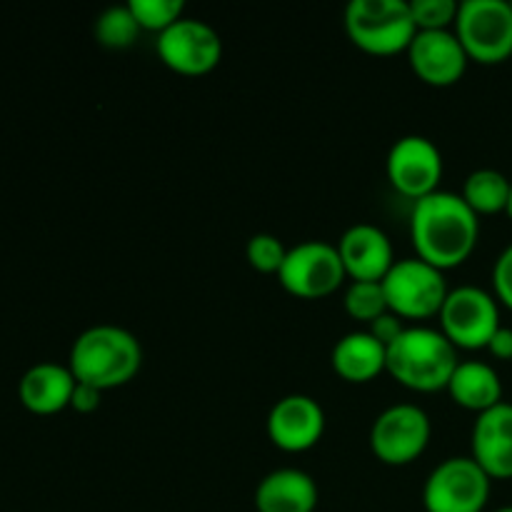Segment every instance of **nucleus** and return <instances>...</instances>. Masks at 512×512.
I'll list each match as a JSON object with an SVG mask.
<instances>
[{
	"label": "nucleus",
	"mask_w": 512,
	"mask_h": 512,
	"mask_svg": "<svg viewBox=\"0 0 512 512\" xmlns=\"http://www.w3.org/2000/svg\"><path fill=\"white\" fill-rule=\"evenodd\" d=\"M488 353L498 360H512V328L500 325L498 333L488 343Z\"/></svg>",
	"instance_id": "30"
},
{
	"label": "nucleus",
	"mask_w": 512,
	"mask_h": 512,
	"mask_svg": "<svg viewBox=\"0 0 512 512\" xmlns=\"http://www.w3.org/2000/svg\"><path fill=\"white\" fill-rule=\"evenodd\" d=\"M338 253L350 280L383 283V278L395 265L393 243H390L388 233L373 223L350 225L343 238L338 240Z\"/></svg>",
	"instance_id": "15"
},
{
	"label": "nucleus",
	"mask_w": 512,
	"mask_h": 512,
	"mask_svg": "<svg viewBox=\"0 0 512 512\" xmlns=\"http://www.w3.org/2000/svg\"><path fill=\"white\" fill-rule=\"evenodd\" d=\"M490 485V475L470 455L445 458L425 478V512H483L490 500Z\"/></svg>",
	"instance_id": "8"
},
{
	"label": "nucleus",
	"mask_w": 512,
	"mask_h": 512,
	"mask_svg": "<svg viewBox=\"0 0 512 512\" xmlns=\"http://www.w3.org/2000/svg\"><path fill=\"white\" fill-rule=\"evenodd\" d=\"M350 43L370 55L408 53L415 28L408 0H353L345 8Z\"/></svg>",
	"instance_id": "4"
},
{
	"label": "nucleus",
	"mask_w": 512,
	"mask_h": 512,
	"mask_svg": "<svg viewBox=\"0 0 512 512\" xmlns=\"http://www.w3.org/2000/svg\"><path fill=\"white\" fill-rule=\"evenodd\" d=\"M343 305L350 318L365 325H370L390 310L383 283H368V280H353L345 290Z\"/></svg>",
	"instance_id": "23"
},
{
	"label": "nucleus",
	"mask_w": 512,
	"mask_h": 512,
	"mask_svg": "<svg viewBox=\"0 0 512 512\" xmlns=\"http://www.w3.org/2000/svg\"><path fill=\"white\" fill-rule=\"evenodd\" d=\"M383 290L390 313L400 320L435 318L450 293L443 270L433 268L418 255L395 260L390 273L383 278Z\"/></svg>",
	"instance_id": "6"
},
{
	"label": "nucleus",
	"mask_w": 512,
	"mask_h": 512,
	"mask_svg": "<svg viewBox=\"0 0 512 512\" xmlns=\"http://www.w3.org/2000/svg\"><path fill=\"white\" fill-rule=\"evenodd\" d=\"M453 30L475 63L500 65L512 58V3L508 0H465Z\"/></svg>",
	"instance_id": "5"
},
{
	"label": "nucleus",
	"mask_w": 512,
	"mask_h": 512,
	"mask_svg": "<svg viewBox=\"0 0 512 512\" xmlns=\"http://www.w3.org/2000/svg\"><path fill=\"white\" fill-rule=\"evenodd\" d=\"M128 8L133 10L140 30H150L158 35L178 23L185 13V5L180 0H130Z\"/></svg>",
	"instance_id": "24"
},
{
	"label": "nucleus",
	"mask_w": 512,
	"mask_h": 512,
	"mask_svg": "<svg viewBox=\"0 0 512 512\" xmlns=\"http://www.w3.org/2000/svg\"><path fill=\"white\" fill-rule=\"evenodd\" d=\"M470 458L490 480H512V403H500L478 415L470 435Z\"/></svg>",
	"instance_id": "16"
},
{
	"label": "nucleus",
	"mask_w": 512,
	"mask_h": 512,
	"mask_svg": "<svg viewBox=\"0 0 512 512\" xmlns=\"http://www.w3.org/2000/svg\"><path fill=\"white\" fill-rule=\"evenodd\" d=\"M318 500V483L300 468L273 470L255 488L258 512H315Z\"/></svg>",
	"instance_id": "18"
},
{
	"label": "nucleus",
	"mask_w": 512,
	"mask_h": 512,
	"mask_svg": "<svg viewBox=\"0 0 512 512\" xmlns=\"http://www.w3.org/2000/svg\"><path fill=\"white\" fill-rule=\"evenodd\" d=\"M160 60L180 75H205L223 60V40L218 30L198 18H180L158 35Z\"/></svg>",
	"instance_id": "12"
},
{
	"label": "nucleus",
	"mask_w": 512,
	"mask_h": 512,
	"mask_svg": "<svg viewBox=\"0 0 512 512\" xmlns=\"http://www.w3.org/2000/svg\"><path fill=\"white\" fill-rule=\"evenodd\" d=\"M100 400H103V390L93 388V385L75 383L73 398H70V408L80 415H90L100 408Z\"/></svg>",
	"instance_id": "29"
},
{
	"label": "nucleus",
	"mask_w": 512,
	"mask_h": 512,
	"mask_svg": "<svg viewBox=\"0 0 512 512\" xmlns=\"http://www.w3.org/2000/svg\"><path fill=\"white\" fill-rule=\"evenodd\" d=\"M390 185L410 200H423L438 193L443 180V153L425 135H405L395 140L385 160Z\"/></svg>",
	"instance_id": "11"
},
{
	"label": "nucleus",
	"mask_w": 512,
	"mask_h": 512,
	"mask_svg": "<svg viewBox=\"0 0 512 512\" xmlns=\"http://www.w3.org/2000/svg\"><path fill=\"white\" fill-rule=\"evenodd\" d=\"M493 295L512 310V243L498 255L493 265Z\"/></svg>",
	"instance_id": "27"
},
{
	"label": "nucleus",
	"mask_w": 512,
	"mask_h": 512,
	"mask_svg": "<svg viewBox=\"0 0 512 512\" xmlns=\"http://www.w3.org/2000/svg\"><path fill=\"white\" fill-rule=\"evenodd\" d=\"M345 268L338 245L328 240H303L288 248L278 280L285 293L300 300H320L333 295L345 283Z\"/></svg>",
	"instance_id": "10"
},
{
	"label": "nucleus",
	"mask_w": 512,
	"mask_h": 512,
	"mask_svg": "<svg viewBox=\"0 0 512 512\" xmlns=\"http://www.w3.org/2000/svg\"><path fill=\"white\" fill-rule=\"evenodd\" d=\"M410 240L420 260L438 270H453L475 253L480 218L460 193H438L418 200L410 213Z\"/></svg>",
	"instance_id": "1"
},
{
	"label": "nucleus",
	"mask_w": 512,
	"mask_h": 512,
	"mask_svg": "<svg viewBox=\"0 0 512 512\" xmlns=\"http://www.w3.org/2000/svg\"><path fill=\"white\" fill-rule=\"evenodd\" d=\"M245 258H248L250 268L258 270V273L278 275L285 258H288V248H285L278 235L258 233L245 245Z\"/></svg>",
	"instance_id": "25"
},
{
	"label": "nucleus",
	"mask_w": 512,
	"mask_h": 512,
	"mask_svg": "<svg viewBox=\"0 0 512 512\" xmlns=\"http://www.w3.org/2000/svg\"><path fill=\"white\" fill-rule=\"evenodd\" d=\"M510 188L512 180L508 175L495 168H480L465 178L460 195L470 205V210L480 218V215L508 213Z\"/></svg>",
	"instance_id": "21"
},
{
	"label": "nucleus",
	"mask_w": 512,
	"mask_h": 512,
	"mask_svg": "<svg viewBox=\"0 0 512 512\" xmlns=\"http://www.w3.org/2000/svg\"><path fill=\"white\" fill-rule=\"evenodd\" d=\"M330 363L345 383H373L378 375L388 373V348L375 340L368 330H355L333 345Z\"/></svg>",
	"instance_id": "19"
},
{
	"label": "nucleus",
	"mask_w": 512,
	"mask_h": 512,
	"mask_svg": "<svg viewBox=\"0 0 512 512\" xmlns=\"http://www.w3.org/2000/svg\"><path fill=\"white\" fill-rule=\"evenodd\" d=\"M458 365V348L440 333V328L410 325L388 345V373L415 393L448 390Z\"/></svg>",
	"instance_id": "3"
},
{
	"label": "nucleus",
	"mask_w": 512,
	"mask_h": 512,
	"mask_svg": "<svg viewBox=\"0 0 512 512\" xmlns=\"http://www.w3.org/2000/svg\"><path fill=\"white\" fill-rule=\"evenodd\" d=\"M438 318L440 333L458 350H488V343L503 325L498 298L478 285L450 290Z\"/></svg>",
	"instance_id": "7"
},
{
	"label": "nucleus",
	"mask_w": 512,
	"mask_h": 512,
	"mask_svg": "<svg viewBox=\"0 0 512 512\" xmlns=\"http://www.w3.org/2000/svg\"><path fill=\"white\" fill-rule=\"evenodd\" d=\"M408 63L425 85L450 88L463 80L470 58L455 30H418L408 48Z\"/></svg>",
	"instance_id": "14"
},
{
	"label": "nucleus",
	"mask_w": 512,
	"mask_h": 512,
	"mask_svg": "<svg viewBox=\"0 0 512 512\" xmlns=\"http://www.w3.org/2000/svg\"><path fill=\"white\" fill-rule=\"evenodd\" d=\"M408 328V325H403V320L398 318V315L395 313H385V315H380L378 320H373V323L368 325V333L373 335L375 340H380V343L385 345V348H388L390 343H393V340H398V335L403 333V330Z\"/></svg>",
	"instance_id": "28"
},
{
	"label": "nucleus",
	"mask_w": 512,
	"mask_h": 512,
	"mask_svg": "<svg viewBox=\"0 0 512 512\" xmlns=\"http://www.w3.org/2000/svg\"><path fill=\"white\" fill-rule=\"evenodd\" d=\"M495 512H512V505H505V508H500V510H495Z\"/></svg>",
	"instance_id": "32"
},
{
	"label": "nucleus",
	"mask_w": 512,
	"mask_h": 512,
	"mask_svg": "<svg viewBox=\"0 0 512 512\" xmlns=\"http://www.w3.org/2000/svg\"><path fill=\"white\" fill-rule=\"evenodd\" d=\"M75 375L68 365L60 363H35L23 373L18 383V400L28 413L55 415L70 408V398L75 390Z\"/></svg>",
	"instance_id": "17"
},
{
	"label": "nucleus",
	"mask_w": 512,
	"mask_h": 512,
	"mask_svg": "<svg viewBox=\"0 0 512 512\" xmlns=\"http://www.w3.org/2000/svg\"><path fill=\"white\" fill-rule=\"evenodd\" d=\"M508 215H510V220H512V188H510V203H508Z\"/></svg>",
	"instance_id": "31"
},
{
	"label": "nucleus",
	"mask_w": 512,
	"mask_h": 512,
	"mask_svg": "<svg viewBox=\"0 0 512 512\" xmlns=\"http://www.w3.org/2000/svg\"><path fill=\"white\" fill-rule=\"evenodd\" d=\"M448 393L455 405L480 415L503 403V380L498 370L483 360H460L448 383Z\"/></svg>",
	"instance_id": "20"
},
{
	"label": "nucleus",
	"mask_w": 512,
	"mask_h": 512,
	"mask_svg": "<svg viewBox=\"0 0 512 512\" xmlns=\"http://www.w3.org/2000/svg\"><path fill=\"white\" fill-rule=\"evenodd\" d=\"M265 430L270 443L283 453H305L323 440L325 410L310 395H285L270 408Z\"/></svg>",
	"instance_id": "13"
},
{
	"label": "nucleus",
	"mask_w": 512,
	"mask_h": 512,
	"mask_svg": "<svg viewBox=\"0 0 512 512\" xmlns=\"http://www.w3.org/2000/svg\"><path fill=\"white\" fill-rule=\"evenodd\" d=\"M143 365V348L130 330L118 325H93L75 338L68 368L78 383L98 390L128 385Z\"/></svg>",
	"instance_id": "2"
},
{
	"label": "nucleus",
	"mask_w": 512,
	"mask_h": 512,
	"mask_svg": "<svg viewBox=\"0 0 512 512\" xmlns=\"http://www.w3.org/2000/svg\"><path fill=\"white\" fill-rule=\"evenodd\" d=\"M140 25L135 20L133 10L125 5H110L95 18V40L103 48L125 50L138 40Z\"/></svg>",
	"instance_id": "22"
},
{
	"label": "nucleus",
	"mask_w": 512,
	"mask_h": 512,
	"mask_svg": "<svg viewBox=\"0 0 512 512\" xmlns=\"http://www.w3.org/2000/svg\"><path fill=\"white\" fill-rule=\"evenodd\" d=\"M418 30H453L460 3L455 0H408Z\"/></svg>",
	"instance_id": "26"
},
{
	"label": "nucleus",
	"mask_w": 512,
	"mask_h": 512,
	"mask_svg": "<svg viewBox=\"0 0 512 512\" xmlns=\"http://www.w3.org/2000/svg\"><path fill=\"white\" fill-rule=\"evenodd\" d=\"M433 438L430 415L420 405L398 403L385 408L370 428V450L375 458L393 468L415 463Z\"/></svg>",
	"instance_id": "9"
}]
</instances>
